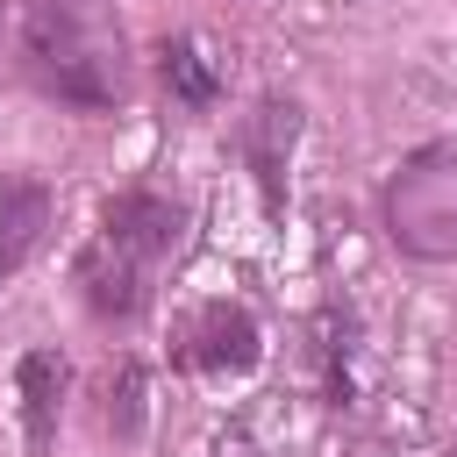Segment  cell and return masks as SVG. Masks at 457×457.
I'll use <instances>...</instances> for the list:
<instances>
[{
	"mask_svg": "<svg viewBox=\"0 0 457 457\" xmlns=\"http://www.w3.org/2000/svg\"><path fill=\"white\" fill-rule=\"evenodd\" d=\"M100 421H107L114 436H136V421H143V371H136L129 357L100 371Z\"/></svg>",
	"mask_w": 457,
	"mask_h": 457,
	"instance_id": "obj_10",
	"label": "cell"
},
{
	"mask_svg": "<svg viewBox=\"0 0 457 457\" xmlns=\"http://www.w3.org/2000/svg\"><path fill=\"white\" fill-rule=\"evenodd\" d=\"M79 293H86V307H93L100 321H129V314H143V300H150V264L129 257V250H114L107 236H93V243L79 250Z\"/></svg>",
	"mask_w": 457,
	"mask_h": 457,
	"instance_id": "obj_5",
	"label": "cell"
},
{
	"mask_svg": "<svg viewBox=\"0 0 457 457\" xmlns=\"http://www.w3.org/2000/svg\"><path fill=\"white\" fill-rule=\"evenodd\" d=\"M386 243L414 264H457V136L421 143L386 179Z\"/></svg>",
	"mask_w": 457,
	"mask_h": 457,
	"instance_id": "obj_2",
	"label": "cell"
},
{
	"mask_svg": "<svg viewBox=\"0 0 457 457\" xmlns=\"http://www.w3.org/2000/svg\"><path fill=\"white\" fill-rule=\"evenodd\" d=\"M14 386H21L29 443L43 450V443L57 436V407H64V357H57V350H29V357H21V371H14Z\"/></svg>",
	"mask_w": 457,
	"mask_h": 457,
	"instance_id": "obj_9",
	"label": "cell"
},
{
	"mask_svg": "<svg viewBox=\"0 0 457 457\" xmlns=\"http://www.w3.org/2000/svg\"><path fill=\"white\" fill-rule=\"evenodd\" d=\"M264 357V336H257V314L236 307V300H207L179 321V364L186 371H207V378H243L250 364Z\"/></svg>",
	"mask_w": 457,
	"mask_h": 457,
	"instance_id": "obj_3",
	"label": "cell"
},
{
	"mask_svg": "<svg viewBox=\"0 0 457 457\" xmlns=\"http://www.w3.org/2000/svg\"><path fill=\"white\" fill-rule=\"evenodd\" d=\"M43 228H50V186L43 179H7L0 186V278L36 257Z\"/></svg>",
	"mask_w": 457,
	"mask_h": 457,
	"instance_id": "obj_7",
	"label": "cell"
},
{
	"mask_svg": "<svg viewBox=\"0 0 457 457\" xmlns=\"http://www.w3.org/2000/svg\"><path fill=\"white\" fill-rule=\"evenodd\" d=\"M157 71H164V93H171L179 107H193V114L221 100V71H214V57H207V43H200V36H164Z\"/></svg>",
	"mask_w": 457,
	"mask_h": 457,
	"instance_id": "obj_8",
	"label": "cell"
},
{
	"mask_svg": "<svg viewBox=\"0 0 457 457\" xmlns=\"http://www.w3.org/2000/svg\"><path fill=\"white\" fill-rule=\"evenodd\" d=\"M21 64H29V79L50 100H64L79 114H107L129 93L121 36L86 0H29V14H21Z\"/></svg>",
	"mask_w": 457,
	"mask_h": 457,
	"instance_id": "obj_1",
	"label": "cell"
},
{
	"mask_svg": "<svg viewBox=\"0 0 457 457\" xmlns=\"http://www.w3.org/2000/svg\"><path fill=\"white\" fill-rule=\"evenodd\" d=\"M293 136H300V107L278 100V93H264L257 114L243 121V157H250V171H257V186H264V207L286 200V157H293Z\"/></svg>",
	"mask_w": 457,
	"mask_h": 457,
	"instance_id": "obj_6",
	"label": "cell"
},
{
	"mask_svg": "<svg viewBox=\"0 0 457 457\" xmlns=\"http://www.w3.org/2000/svg\"><path fill=\"white\" fill-rule=\"evenodd\" d=\"M100 236L114 243V250H129V257H143L150 271L179 250V236H186V214L164 200V193H150V186H129V193H114L107 207H100Z\"/></svg>",
	"mask_w": 457,
	"mask_h": 457,
	"instance_id": "obj_4",
	"label": "cell"
},
{
	"mask_svg": "<svg viewBox=\"0 0 457 457\" xmlns=\"http://www.w3.org/2000/svg\"><path fill=\"white\" fill-rule=\"evenodd\" d=\"M450 457H457V450H450Z\"/></svg>",
	"mask_w": 457,
	"mask_h": 457,
	"instance_id": "obj_11",
	"label": "cell"
}]
</instances>
